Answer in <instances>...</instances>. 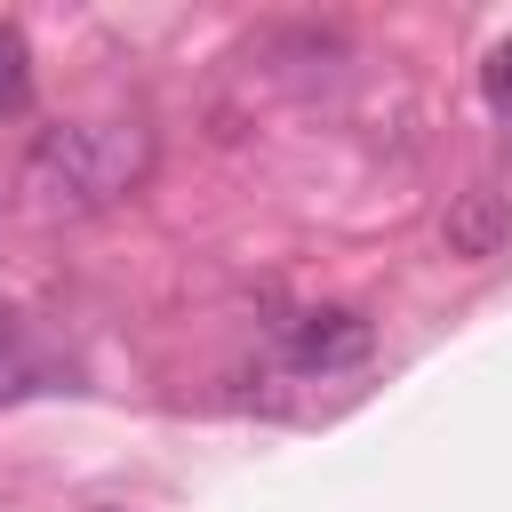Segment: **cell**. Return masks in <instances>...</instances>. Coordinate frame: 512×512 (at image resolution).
<instances>
[{"instance_id":"1","label":"cell","mask_w":512,"mask_h":512,"mask_svg":"<svg viewBox=\"0 0 512 512\" xmlns=\"http://www.w3.org/2000/svg\"><path fill=\"white\" fill-rule=\"evenodd\" d=\"M144 176H152L144 120H64V128H40L24 152V200L40 216H104Z\"/></svg>"},{"instance_id":"6","label":"cell","mask_w":512,"mask_h":512,"mask_svg":"<svg viewBox=\"0 0 512 512\" xmlns=\"http://www.w3.org/2000/svg\"><path fill=\"white\" fill-rule=\"evenodd\" d=\"M40 376H48V368H32V360H24L16 344H0V400H16V392H32Z\"/></svg>"},{"instance_id":"5","label":"cell","mask_w":512,"mask_h":512,"mask_svg":"<svg viewBox=\"0 0 512 512\" xmlns=\"http://www.w3.org/2000/svg\"><path fill=\"white\" fill-rule=\"evenodd\" d=\"M480 88H488V104L512 120V40H496V56L480 64Z\"/></svg>"},{"instance_id":"4","label":"cell","mask_w":512,"mask_h":512,"mask_svg":"<svg viewBox=\"0 0 512 512\" xmlns=\"http://www.w3.org/2000/svg\"><path fill=\"white\" fill-rule=\"evenodd\" d=\"M32 104V48L16 24H0V120H16Z\"/></svg>"},{"instance_id":"2","label":"cell","mask_w":512,"mask_h":512,"mask_svg":"<svg viewBox=\"0 0 512 512\" xmlns=\"http://www.w3.org/2000/svg\"><path fill=\"white\" fill-rule=\"evenodd\" d=\"M504 240H512V200L496 184H472V192L448 200V216H440V248L448 256L488 264V256H504Z\"/></svg>"},{"instance_id":"3","label":"cell","mask_w":512,"mask_h":512,"mask_svg":"<svg viewBox=\"0 0 512 512\" xmlns=\"http://www.w3.org/2000/svg\"><path fill=\"white\" fill-rule=\"evenodd\" d=\"M288 352H296V368H320V376H328V368H352V360L368 352V320L344 312V304H336V312H304Z\"/></svg>"}]
</instances>
